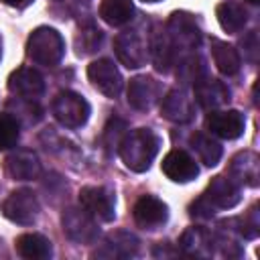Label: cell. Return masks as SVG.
Wrapping results in <instances>:
<instances>
[{
    "mask_svg": "<svg viewBox=\"0 0 260 260\" xmlns=\"http://www.w3.org/2000/svg\"><path fill=\"white\" fill-rule=\"evenodd\" d=\"M205 126L211 134L225 138V140H236L244 134V114H240L238 110H219V112H209Z\"/></svg>",
    "mask_w": 260,
    "mask_h": 260,
    "instance_id": "cell-11",
    "label": "cell"
},
{
    "mask_svg": "<svg viewBox=\"0 0 260 260\" xmlns=\"http://www.w3.org/2000/svg\"><path fill=\"white\" fill-rule=\"evenodd\" d=\"M100 16L110 26H122L132 20L134 4H132V0H102Z\"/></svg>",
    "mask_w": 260,
    "mask_h": 260,
    "instance_id": "cell-23",
    "label": "cell"
},
{
    "mask_svg": "<svg viewBox=\"0 0 260 260\" xmlns=\"http://www.w3.org/2000/svg\"><path fill=\"white\" fill-rule=\"evenodd\" d=\"M258 225H260V221H258V207H252L246 213V217L242 219V230L240 232H242L244 238H256Z\"/></svg>",
    "mask_w": 260,
    "mask_h": 260,
    "instance_id": "cell-31",
    "label": "cell"
},
{
    "mask_svg": "<svg viewBox=\"0 0 260 260\" xmlns=\"http://www.w3.org/2000/svg\"><path fill=\"white\" fill-rule=\"evenodd\" d=\"M16 252L26 260H45L51 256V242L41 234H22L16 238Z\"/></svg>",
    "mask_w": 260,
    "mask_h": 260,
    "instance_id": "cell-22",
    "label": "cell"
},
{
    "mask_svg": "<svg viewBox=\"0 0 260 260\" xmlns=\"http://www.w3.org/2000/svg\"><path fill=\"white\" fill-rule=\"evenodd\" d=\"M160 114L177 124H185L195 116V104L185 89H171L160 104Z\"/></svg>",
    "mask_w": 260,
    "mask_h": 260,
    "instance_id": "cell-14",
    "label": "cell"
},
{
    "mask_svg": "<svg viewBox=\"0 0 260 260\" xmlns=\"http://www.w3.org/2000/svg\"><path fill=\"white\" fill-rule=\"evenodd\" d=\"M8 89L20 100H37L45 91V79L32 67H18L8 77Z\"/></svg>",
    "mask_w": 260,
    "mask_h": 260,
    "instance_id": "cell-12",
    "label": "cell"
},
{
    "mask_svg": "<svg viewBox=\"0 0 260 260\" xmlns=\"http://www.w3.org/2000/svg\"><path fill=\"white\" fill-rule=\"evenodd\" d=\"M132 215L138 228L142 230H156L158 225H162L169 217V207L162 199L154 197V195H142L134 207H132Z\"/></svg>",
    "mask_w": 260,
    "mask_h": 260,
    "instance_id": "cell-9",
    "label": "cell"
},
{
    "mask_svg": "<svg viewBox=\"0 0 260 260\" xmlns=\"http://www.w3.org/2000/svg\"><path fill=\"white\" fill-rule=\"evenodd\" d=\"M85 2H87V0H85Z\"/></svg>",
    "mask_w": 260,
    "mask_h": 260,
    "instance_id": "cell-37",
    "label": "cell"
},
{
    "mask_svg": "<svg viewBox=\"0 0 260 260\" xmlns=\"http://www.w3.org/2000/svg\"><path fill=\"white\" fill-rule=\"evenodd\" d=\"M114 49L118 59L128 69H138L148 61V45L146 39L138 30H124L116 37Z\"/></svg>",
    "mask_w": 260,
    "mask_h": 260,
    "instance_id": "cell-6",
    "label": "cell"
},
{
    "mask_svg": "<svg viewBox=\"0 0 260 260\" xmlns=\"http://www.w3.org/2000/svg\"><path fill=\"white\" fill-rule=\"evenodd\" d=\"M87 77L93 83V87L106 98H116L122 91V75L110 59L91 61L87 65Z\"/></svg>",
    "mask_w": 260,
    "mask_h": 260,
    "instance_id": "cell-8",
    "label": "cell"
},
{
    "mask_svg": "<svg viewBox=\"0 0 260 260\" xmlns=\"http://www.w3.org/2000/svg\"><path fill=\"white\" fill-rule=\"evenodd\" d=\"M0 55H2V41H0Z\"/></svg>",
    "mask_w": 260,
    "mask_h": 260,
    "instance_id": "cell-36",
    "label": "cell"
},
{
    "mask_svg": "<svg viewBox=\"0 0 260 260\" xmlns=\"http://www.w3.org/2000/svg\"><path fill=\"white\" fill-rule=\"evenodd\" d=\"M248 2H252V4H256V2H258V0H248Z\"/></svg>",
    "mask_w": 260,
    "mask_h": 260,
    "instance_id": "cell-35",
    "label": "cell"
},
{
    "mask_svg": "<svg viewBox=\"0 0 260 260\" xmlns=\"http://www.w3.org/2000/svg\"><path fill=\"white\" fill-rule=\"evenodd\" d=\"M126 130H128V124L122 118H110L108 124H106V128H104V134H102L104 148L108 152H116L120 148V142L128 134Z\"/></svg>",
    "mask_w": 260,
    "mask_h": 260,
    "instance_id": "cell-27",
    "label": "cell"
},
{
    "mask_svg": "<svg viewBox=\"0 0 260 260\" xmlns=\"http://www.w3.org/2000/svg\"><path fill=\"white\" fill-rule=\"evenodd\" d=\"M4 169L8 173V177L16 179V181H30L37 179L41 173V162L39 156L32 150H14L6 156L4 160Z\"/></svg>",
    "mask_w": 260,
    "mask_h": 260,
    "instance_id": "cell-16",
    "label": "cell"
},
{
    "mask_svg": "<svg viewBox=\"0 0 260 260\" xmlns=\"http://www.w3.org/2000/svg\"><path fill=\"white\" fill-rule=\"evenodd\" d=\"M230 175L234 177V181H240V183H246L250 187H256L258 185V156L254 152H250V150L238 152L232 158Z\"/></svg>",
    "mask_w": 260,
    "mask_h": 260,
    "instance_id": "cell-19",
    "label": "cell"
},
{
    "mask_svg": "<svg viewBox=\"0 0 260 260\" xmlns=\"http://www.w3.org/2000/svg\"><path fill=\"white\" fill-rule=\"evenodd\" d=\"M213 207H219V209H232L240 203L242 195H240V187L236 185V181L232 177H223V175H217L211 179L205 195H203Z\"/></svg>",
    "mask_w": 260,
    "mask_h": 260,
    "instance_id": "cell-13",
    "label": "cell"
},
{
    "mask_svg": "<svg viewBox=\"0 0 260 260\" xmlns=\"http://www.w3.org/2000/svg\"><path fill=\"white\" fill-rule=\"evenodd\" d=\"M191 146L197 152L199 160L207 167H215L221 158V144L205 132H195L191 136Z\"/></svg>",
    "mask_w": 260,
    "mask_h": 260,
    "instance_id": "cell-26",
    "label": "cell"
},
{
    "mask_svg": "<svg viewBox=\"0 0 260 260\" xmlns=\"http://www.w3.org/2000/svg\"><path fill=\"white\" fill-rule=\"evenodd\" d=\"M65 236L75 244H93L98 240V219L83 207H67L61 215Z\"/></svg>",
    "mask_w": 260,
    "mask_h": 260,
    "instance_id": "cell-4",
    "label": "cell"
},
{
    "mask_svg": "<svg viewBox=\"0 0 260 260\" xmlns=\"http://www.w3.org/2000/svg\"><path fill=\"white\" fill-rule=\"evenodd\" d=\"M102 45V30L95 28V26H87V28H81V35L77 39V47H79V53H93L98 47Z\"/></svg>",
    "mask_w": 260,
    "mask_h": 260,
    "instance_id": "cell-29",
    "label": "cell"
},
{
    "mask_svg": "<svg viewBox=\"0 0 260 260\" xmlns=\"http://www.w3.org/2000/svg\"><path fill=\"white\" fill-rule=\"evenodd\" d=\"M211 57H213L215 67L223 75H236L240 71V65H242L240 53L232 45H228V43H223L219 39L211 41Z\"/></svg>",
    "mask_w": 260,
    "mask_h": 260,
    "instance_id": "cell-21",
    "label": "cell"
},
{
    "mask_svg": "<svg viewBox=\"0 0 260 260\" xmlns=\"http://www.w3.org/2000/svg\"><path fill=\"white\" fill-rule=\"evenodd\" d=\"M160 140L150 128H138L124 136L120 142V158L134 173H144L158 152Z\"/></svg>",
    "mask_w": 260,
    "mask_h": 260,
    "instance_id": "cell-1",
    "label": "cell"
},
{
    "mask_svg": "<svg viewBox=\"0 0 260 260\" xmlns=\"http://www.w3.org/2000/svg\"><path fill=\"white\" fill-rule=\"evenodd\" d=\"M158 100V83L148 77V75H138L134 79H130L128 85V104L134 110L146 112L154 106V102Z\"/></svg>",
    "mask_w": 260,
    "mask_h": 260,
    "instance_id": "cell-17",
    "label": "cell"
},
{
    "mask_svg": "<svg viewBox=\"0 0 260 260\" xmlns=\"http://www.w3.org/2000/svg\"><path fill=\"white\" fill-rule=\"evenodd\" d=\"M26 53L37 65L53 67L63 59V53H65L63 37L51 26H39L28 37Z\"/></svg>",
    "mask_w": 260,
    "mask_h": 260,
    "instance_id": "cell-2",
    "label": "cell"
},
{
    "mask_svg": "<svg viewBox=\"0 0 260 260\" xmlns=\"http://www.w3.org/2000/svg\"><path fill=\"white\" fill-rule=\"evenodd\" d=\"M4 4H8V6H24V4H28L30 0H2Z\"/></svg>",
    "mask_w": 260,
    "mask_h": 260,
    "instance_id": "cell-33",
    "label": "cell"
},
{
    "mask_svg": "<svg viewBox=\"0 0 260 260\" xmlns=\"http://www.w3.org/2000/svg\"><path fill=\"white\" fill-rule=\"evenodd\" d=\"M181 250L189 256H209L211 254V236L203 228H189L181 236Z\"/></svg>",
    "mask_w": 260,
    "mask_h": 260,
    "instance_id": "cell-25",
    "label": "cell"
},
{
    "mask_svg": "<svg viewBox=\"0 0 260 260\" xmlns=\"http://www.w3.org/2000/svg\"><path fill=\"white\" fill-rule=\"evenodd\" d=\"M242 47H244L246 59L254 63V61H256V53H258V35H256V30L248 32V35L242 39Z\"/></svg>",
    "mask_w": 260,
    "mask_h": 260,
    "instance_id": "cell-32",
    "label": "cell"
},
{
    "mask_svg": "<svg viewBox=\"0 0 260 260\" xmlns=\"http://www.w3.org/2000/svg\"><path fill=\"white\" fill-rule=\"evenodd\" d=\"M51 112L53 116L57 118L59 124H63L65 128H81L87 118H89V104L83 95L75 93V91H59L55 98H53V104H51Z\"/></svg>",
    "mask_w": 260,
    "mask_h": 260,
    "instance_id": "cell-3",
    "label": "cell"
},
{
    "mask_svg": "<svg viewBox=\"0 0 260 260\" xmlns=\"http://www.w3.org/2000/svg\"><path fill=\"white\" fill-rule=\"evenodd\" d=\"M2 211L10 221L20 225H30L37 221L41 207H39L37 195L30 189H16L6 197Z\"/></svg>",
    "mask_w": 260,
    "mask_h": 260,
    "instance_id": "cell-5",
    "label": "cell"
},
{
    "mask_svg": "<svg viewBox=\"0 0 260 260\" xmlns=\"http://www.w3.org/2000/svg\"><path fill=\"white\" fill-rule=\"evenodd\" d=\"M142 2H158V0H142Z\"/></svg>",
    "mask_w": 260,
    "mask_h": 260,
    "instance_id": "cell-34",
    "label": "cell"
},
{
    "mask_svg": "<svg viewBox=\"0 0 260 260\" xmlns=\"http://www.w3.org/2000/svg\"><path fill=\"white\" fill-rule=\"evenodd\" d=\"M215 16L221 28L228 32H238L248 22V10L240 2H221L215 8Z\"/></svg>",
    "mask_w": 260,
    "mask_h": 260,
    "instance_id": "cell-24",
    "label": "cell"
},
{
    "mask_svg": "<svg viewBox=\"0 0 260 260\" xmlns=\"http://www.w3.org/2000/svg\"><path fill=\"white\" fill-rule=\"evenodd\" d=\"M18 140V120L8 114L0 112V150H8Z\"/></svg>",
    "mask_w": 260,
    "mask_h": 260,
    "instance_id": "cell-28",
    "label": "cell"
},
{
    "mask_svg": "<svg viewBox=\"0 0 260 260\" xmlns=\"http://www.w3.org/2000/svg\"><path fill=\"white\" fill-rule=\"evenodd\" d=\"M138 250V240L130 232H114L108 236L104 250L95 252V256H108V258H128L134 256Z\"/></svg>",
    "mask_w": 260,
    "mask_h": 260,
    "instance_id": "cell-20",
    "label": "cell"
},
{
    "mask_svg": "<svg viewBox=\"0 0 260 260\" xmlns=\"http://www.w3.org/2000/svg\"><path fill=\"white\" fill-rule=\"evenodd\" d=\"M162 173L175 183H189L199 175V167L185 150H171L162 158Z\"/></svg>",
    "mask_w": 260,
    "mask_h": 260,
    "instance_id": "cell-15",
    "label": "cell"
},
{
    "mask_svg": "<svg viewBox=\"0 0 260 260\" xmlns=\"http://www.w3.org/2000/svg\"><path fill=\"white\" fill-rule=\"evenodd\" d=\"M167 37L173 49H193L199 43V26L187 12H175L167 24Z\"/></svg>",
    "mask_w": 260,
    "mask_h": 260,
    "instance_id": "cell-10",
    "label": "cell"
},
{
    "mask_svg": "<svg viewBox=\"0 0 260 260\" xmlns=\"http://www.w3.org/2000/svg\"><path fill=\"white\" fill-rule=\"evenodd\" d=\"M230 100V89L213 77H199L195 81V102L205 110H215Z\"/></svg>",
    "mask_w": 260,
    "mask_h": 260,
    "instance_id": "cell-18",
    "label": "cell"
},
{
    "mask_svg": "<svg viewBox=\"0 0 260 260\" xmlns=\"http://www.w3.org/2000/svg\"><path fill=\"white\" fill-rule=\"evenodd\" d=\"M79 203L81 207L93 215L100 221H112L116 217V201H114V193L106 187H83L79 191Z\"/></svg>",
    "mask_w": 260,
    "mask_h": 260,
    "instance_id": "cell-7",
    "label": "cell"
},
{
    "mask_svg": "<svg viewBox=\"0 0 260 260\" xmlns=\"http://www.w3.org/2000/svg\"><path fill=\"white\" fill-rule=\"evenodd\" d=\"M177 75L185 81H197L201 75H203V69H201V61L195 57V55H189L185 57L181 63H179V69H177Z\"/></svg>",
    "mask_w": 260,
    "mask_h": 260,
    "instance_id": "cell-30",
    "label": "cell"
}]
</instances>
